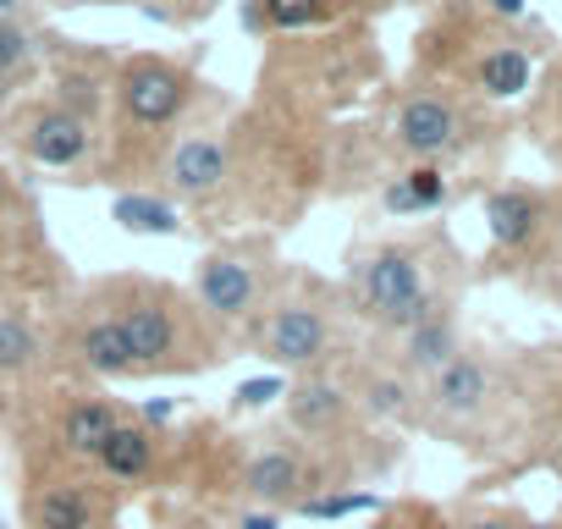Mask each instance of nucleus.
Segmentation results:
<instances>
[{
  "mask_svg": "<svg viewBox=\"0 0 562 529\" xmlns=\"http://www.w3.org/2000/svg\"><path fill=\"white\" fill-rule=\"evenodd\" d=\"M359 304H364V315H370L375 326L403 331V337H408L414 326H425L430 315L452 309V304L425 282V259H419L414 248H381V254L364 264Z\"/></svg>",
  "mask_w": 562,
  "mask_h": 529,
  "instance_id": "f257e3e1",
  "label": "nucleus"
},
{
  "mask_svg": "<svg viewBox=\"0 0 562 529\" xmlns=\"http://www.w3.org/2000/svg\"><path fill=\"white\" fill-rule=\"evenodd\" d=\"M276 392H281L276 375H265V381H243V386H237V403H243V408H259V403H270Z\"/></svg>",
  "mask_w": 562,
  "mask_h": 529,
  "instance_id": "bb28decb",
  "label": "nucleus"
},
{
  "mask_svg": "<svg viewBox=\"0 0 562 529\" xmlns=\"http://www.w3.org/2000/svg\"><path fill=\"white\" fill-rule=\"evenodd\" d=\"M100 496L78 480H50L29 496V524L34 529H100Z\"/></svg>",
  "mask_w": 562,
  "mask_h": 529,
  "instance_id": "1a4fd4ad",
  "label": "nucleus"
},
{
  "mask_svg": "<svg viewBox=\"0 0 562 529\" xmlns=\"http://www.w3.org/2000/svg\"><path fill=\"white\" fill-rule=\"evenodd\" d=\"M491 403V364L474 353H458L447 370L430 375V408L441 419H474Z\"/></svg>",
  "mask_w": 562,
  "mask_h": 529,
  "instance_id": "6e6552de",
  "label": "nucleus"
},
{
  "mask_svg": "<svg viewBox=\"0 0 562 529\" xmlns=\"http://www.w3.org/2000/svg\"><path fill=\"white\" fill-rule=\"evenodd\" d=\"M116 326H122V337H127L138 370H166V364H177V353H182V342H188V326H182V315H177V304H171L166 293H138V299H127V304L116 309Z\"/></svg>",
  "mask_w": 562,
  "mask_h": 529,
  "instance_id": "f03ea898",
  "label": "nucleus"
},
{
  "mask_svg": "<svg viewBox=\"0 0 562 529\" xmlns=\"http://www.w3.org/2000/svg\"><path fill=\"white\" fill-rule=\"evenodd\" d=\"M78 364L94 370V375H105V381H122V375L138 370V359H133V348H127L116 315H100V320H89V326L78 331Z\"/></svg>",
  "mask_w": 562,
  "mask_h": 529,
  "instance_id": "f8f14e48",
  "label": "nucleus"
},
{
  "mask_svg": "<svg viewBox=\"0 0 562 529\" xmlns=\"http://www.w3.org/2000/svg\"><path fill=\"white\" fill-rule=\"evenodd\" d=\"M485 226L496 254H524L540 243V232H551V199L540 188H496L485 199Z\"/></svg>",
  "mask_w": 562,
  "mask_h": 529,
  "instance_id": "20e7f679",
  "label": "nucleus"
},
{
  "mask_svg": "<svg viewBox=\"0 0 562 529\" xmlns=\"http://www.w3.org/2000/svg\"><path fill=\"white\" fill-rule=\"evenodd\" d=\"M474 83L491 94V100H518L529 89V56L518 45H491L474 67Z\"/></svg>",
  "mask_w": 562,
  "mask_h": 529,
  "instance_id": "f3484780",
  "label": "nucleus"
},
{
  "mask_svg": "<svg viewBox=\"0 0 562 529\" xmlns=\"http://www.w3.org/2000/svg\"><path fill=\"white\" fill-rule=\"evenodd\" d=\"M370 408L375 414H403L408 408V386L403 381H375L370 386Z\"/></svg>",
  "mask_w": 562,
  "mask_h": 529,
  "instance_id": "a878e982",
  "label": "nucleus"
},
{
  "mask_svg": "<svg viewBox=\"0 0 562 529\" xmlns=\"http://www.w3.org/2000/svg\"><path fill=\"white\" fill-rule=\"evenodd\" d=\"M116 408L111 403H100V397H83V403H72L67 408V419H61V441L72 447V452H83V458H100V447L116 436Z\"/></svg>",
  "mask_w": 562,
  "mask_h": 529,
  "instance_id": "2eb2a0df",
  "label": "nucleus"
},
{
  "mask_svg": "<svg viewBox=\"0 0 562 529\" xmlns=\"http://www.w3.org/2000/svg\"><path fill=\"white\" fill-rule=\"evenodd\" d=\"M458 105L441 100V94H414L403 111H397V149L414 155V160H436L458 144Z\"/></svg>",
  "mask_w": 562,
  "mask_h": 529,
  "instance_id": "0eeeda50",
  "label": "nucleus"
},
{
  "mask_svg": "<svg viewBox=\"0 0 562 529\" xmlns=\"http://www.w3.org/2000/svg\"><path fill=\"white\" fill-rule=\"evenodd\" d=\"M353 507H375V496L342 491V496H326V502H304V513H315V518H337V513H353Z\"/></svg>",
  "mask_w": 562,
  "mask_h": 529,
  "instance_id": "393cba45",
  "label": "nucleus"
},
{
  "mask_svg": "<svg viewBox=\"0 0 562 529\" xmlns=\"http://www.w3.org/2000/svg\"><path fill=\"white\" fill-rule=\"evenodd\" d=\"M447 177H441V166H414V171H403L392 188H386V210L392 215H425V210H441L447 204Z\"/></svg>",
  "mask_w": 562,
  "mask_h": 529,
  "instance_id": "a211bd4d",
  "label": "nucleus"
},
{
  "mask_svg": "<svg viewBox=\"0 0 562 529\" xmlns=\"http://www.w3.org/2000/svg\"><path fill=\"white\" fill-rule=\"evenodd\" d=\"M116 226H122V232L166 237V232H177V210H171V204H160V199L133 193V199H116Z\"/></svg>",
  "mask_w": 562,
  "mask_h": 529,
  "instance_id": "aec40b11",
  "label": "nucleus"
},
{
  "mask_svg": "<svg viewBox=\"0 0 562 529\" xmlns=\"http://www.w3.org/2000/svg\"><path fill=\"white\" fill-rule=\"evenodd\" d=\"M551 232H557V243H562V193L551 199Z\"/></svg>",
  "mask_w": 562,
  "mask_h": 529,
  "instance_id": "c756f323",
  "label": "nucleus"
},
{
  "mask_svg": "<svg viewBox=\"0 0 562 529\" xmlns=\"http://www.w3.org/2000/svg\"><path fill=\"white\" fill-rule=\"evenodd\" d=\"M458 353H463V342H458V315H452V309L430 315L425 326H414V331L403 337V364H408V370H419V375L447 370Z\"/></svg>",
  "mask_w": 562,
  "mask_h": 529,
  "instance_id": "4468645a",
  "label": "nucleus"
},
{
  "mask_svg": "<svg viewBox=\"0 0 562 529\" xmlns=\"http://www.w3.org/2000/svg\"><path fill=\"white\" fill-rule=\"evenodd\" d=\"M342 408H348V397H342L337 386H326V381H315V386H299V392L288 397V414H293V425H299V430H310V436H326V430L342 419Z\"/></svg>",
  "mask_w": 562,
  "mask_h": 529,
  "instance_id": "6ab92c4d",
  "label": "nucleus"
},
{
  "mask_svg": "<svg viewBox=\"0 0 562 529\" xmlns=\"http://www.w3.org/2000/svg\"><path fill=\"white\" fill-rule=\"evenodd\" d=\"M496 18H524V0H491Z\"/></svg>",
  "mask_w": 562,
  "mask_h": 529,
  "instance_id": "c85d7f7f",
  "label": "nucleus"
},
{
  "mask_svg": "<svg viewBox=\"0 0 562 529\" xmlns=\"http://www.w3.org/2000/svg\"><path fill=\"white\" fill-rule=\"evenodd\" d=\"M524 529H562V524H557V518H529Z\"/></svg>",
  "mask_w": 562,
  "mask_h": 529,
  "instance_id": "7c9ffc66",
  "label": "nucleus"
},
{
  "mask_svg": "<svg viewBox=\"0 0 562 529\" xmlns=\"http://www.w3.org/2000/svg\"><path fill=\"white\" fill-rule=\"evenodd\" d=\"M18 7H23V0H0V18H12Z\"/></svg>",
  "mask_w": 562,
  "mask_h": 529,
  "instance_id": "2f4dec72",
  "label": "nucleus"
},
{
  "mask_svg": "<svg viewBox=\"0 0 562 529\" xmlns=\"http://www.w3.org/2000/svg\"><path fill=\"white\" fill-rule=\"evenodd\" d=\"M243 485H248V496H259V502H270V507H304L310 474H304V458H299V452L270 447V452H259V458L248 463Z\"/></svg>",
  "mask_w": 562,
  "mask_h": 529,
  "instance_id": "9d476101",
  "label": "nucleus"
},
{
  "mask_svg": "<svg viewBox=\"0 0 562 529\" xmlns=\"http://www.w3.org/2000/svg\"><path fill=\"white\" fill-rule=\"evenodd\" d=\"M221 177H226V149H221L215 138H188V144H177V155H171V188H177L182 199L215 193Z\"/></svg>",
  "mask_w": 562,
  "mask_h": 529,
  "instance_id": "ddd939ff",
  "label": "nucleus"
},
{
  "mask_svg": "<svg viewBox=\"0 0 562 529\" xmlns=\"http://www.w3.org/2000/svg\"><path fill=\"white\" fill-rule=\"evenodd\" d=\"M315 0H265V18L276 23V29H304V23H315Z\"/></svg>",
  "mask_w": 562,
  "mask_h": 529,
  "instance_id": "5701e85b",
  "label": "nucleus"
},
{
  "mask_svg": "<svg viewBox=\"0 0 562 529\" xmlns=\"http://www.w3.org/2000/svg\"><path fill=\"white\" fill-rule=\"evenodd\" d=\"M375 529H441L430 513H414V507H403V513H386Z\"/></svg>",
  "mask_w": 562,
  "mask_h": 529,
  "instance_id": "cd10ccee",
  "label": "nucleus"
},
{
  "mask_svg": "<svg viewBox=\"0 0 562 529\" xmlns=\"http://www.w3.org/2000/svg\"><path fill=\"white\" fill-rule=\"evenodd\" d=\"M94 463H100L111 480H144L149 463H155V436H149L144 425H116V436L100 447Z\"/></svg>",
  "mask_w": 562,
  "mask_h": 529,
  "instance_id": "dca6fc26",
  "label": "nucleus"
},
{
  "mask_svg": "<svg viewBox=\"0 0 562 529\" xmlns=\"http://www.w3.org/2000/svg\"><path fill=\"white\" fill-rule=\"evenodd\" d=\"M524 524H529V518L513 513V507H474V513L458 518V529H524Z\"/></svg>",
  "mask_w": 562,
  "mask_h": 529,
  "instance_id": "b1692460",
  "label": "nucleus"
},
{
  "mask_svg": "<svg viewBox=\"0 0 562 529\" xmlns=\"http://www.w3.org/2000/svg\"><path fill=\"white\" fill-rule=\"evenodd\" d=\"M557 94H562V72H557Z\"/></svg>",
  "mask_w": 562,
  "mask_h": 529,
  "instance_id": "72a5a7b5",
  "label": "nucleus"
},
{
  "mask_svg": "<svg viewBox=\"0 0 562 529\" xmlns=\"http://www.w3.org/2000/svg\"><path fill=\"white\" fill-rule=\"evenodd\" d=\"M557 441H562V425H557Z\"/></svg>",
  "mask_w": 562,
  "mask_h": 529,
  "instance_id": "f704fd0d",
  "label": "nucleus"
},
{
  "mask_svg": "<svg viewBox=\"0 0 562 529\" xmlns=\"http://www.w3.org/2000/svg\"><path fill=\"white\" fill-rule=\"evenodd\" d=\"M34 353H40L34 326H29L23 315H0V375H12V370L34 364Z\"/></svg>",
  "mask_w": 562,
  "mask_h": 529,
  "instance_id": "412c9836",
  "label": "nucleus"
},
{
  "mask_svg": "<svg viewBox=\"0 0 562 529\" xmlns=\"http://www.w3.org/2000/svg\"><path fill=\"white\" fill-rule=\"evenodd\" d=\"M199 304L215 320H248L259 304V264L248 254H210L199 264Z\"/></svg>",
  "mask_w": 562,
  "mask_h": 529,
  "instance_id": "39448f33",
  "label": "nucleus"
},
{
  "mask_svg": "<svg viewBox=\"0 0 562 529\" xmlns=\"http://www.w3.org/2000/svg\"><path fill=\"white\" fill-rule=\"evenodd\" d=\"M326 342H331L326 315L310 309V304H288V309L270 315V326H265V337H259V353H265L270 364H310V359L326 353Z\"/></svg>",
  "mask_w": 562,
  "mask_h": 529,
  "instance_id": "423d86ee",
  "label": "nucleus"
},
{
  "mask_svg": "<svg viewBox=\"0 0 562 529\" xmlns=\"http://www.w3.org/2000/svg\"><path fill=\"white\" fill-rule=\"evenodd\" d=\"M171 7H193V0H171Z\"/></svg>",
  "mask_w": 562,
  "mask_h": 529,
  "instance_id": "473e14b6",
  "label": "nucleus"
},
{
  "mask_svg": "<svg viewBox=\"0 0 562 529\" xmlns=\"http://www.w3.org/2000/svg\"><path fill=\"white\" fill-rule=\"evenodd\" d=\"M182 105H188V78H182L177 67L144 56V61H133V67L122 72V111H127L133 122L166 127V122L182 116Z\"/></svg>",
  "mask_w": 562,
  "mask_h": 529,
  "instance_id": "7ed1b4c3",
  "label": "nucleus"
},
{
  "mask_svg": "<svg viewBox=\"0 0 562 529\" xmlns=\"http://www.w3.org/2000/svg\"><path fill=\"white\" fill-rule=\"evenodd\" d=\"M29 56H34L29 34H23V29H18L12 18H0V78L23 72V67H29Z\"/></svg>",
  "mask_w": 562,
  "mask_h": 529,
  "instance_id": "4be33fe9",
  "label": "nucleus"
},
{
  "mask_svg": "<svg viewBox=\"0 0 562 529\" xmlns=\"http://www.w3.org/2000/svg\"><path fill=\"white\" fill-rule=\"evenodd\" d=\"M89 149V122L61 111V105H45L34 122H29V155L45 160V166H72L78 155Z\"/></svg>",
  "mask_w": 562,
  "mask_h": 529,
  "instance_id": "9b49d317",
  "label": "nucleus"
}]
</instances>
